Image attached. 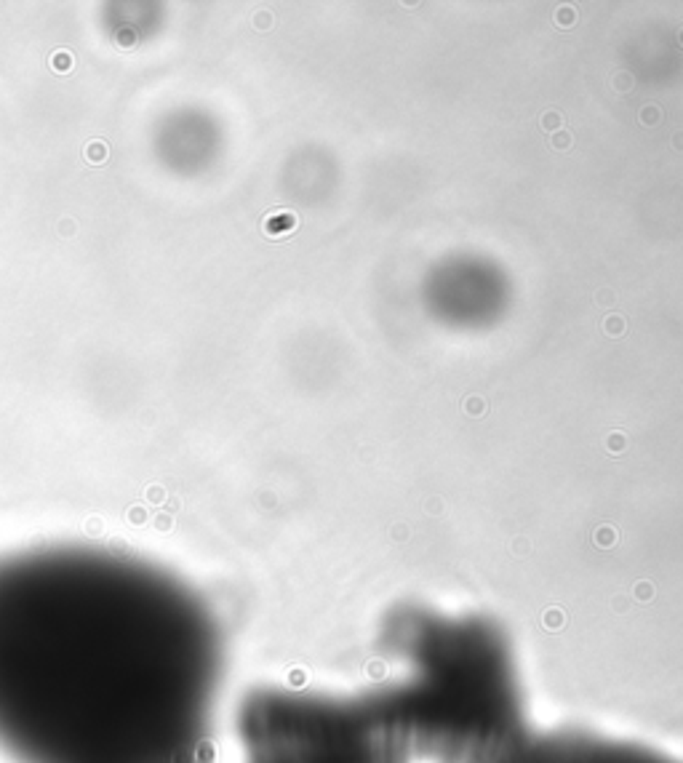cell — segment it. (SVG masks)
Masks as SVG:
<instances>
[]
</instances>
